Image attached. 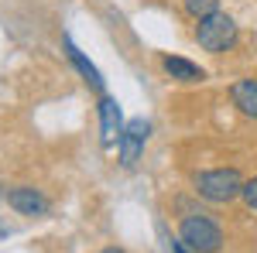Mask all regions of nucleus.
<instances>
[{"label":"nucleus","instance_id":"obj_1","mask_svg":"<svg viewBox=\"0 0 257 253\" xmlns=\"http://www.w3.org/2000/svg\"><path fill=\"white\" fill-rule=\"evenodd\" d=\"M196 41H199L202 52H209V55H223L226 48L237 45V21L230 18V14H223V11H213V14L199 18Z\"/></svg>","mask_w":257,"mask_h":253},{"label":"nucleus","instance_id":"obj_11","mask_svg":"<svg viewBox=\"0 0 257 253\" xmlns=\"http://www.w3.org/2000/svg\"><path fill=\"white\" fill-rule=\"evenodd\" d=\"M240 198H243L250 209H257V178H254V181H243V192H240Z\"/></svg>","mask_w":257,"mask_h":253},{"label":"nucleus","instance_id":"obj_12","mask_svg":"<svg viewBox=\"0 0 257 253\" xmlns=\"http://www.w3.org/2000/svg\"><path fill=\"white\" fill-rule=\"evenodd\" d=\"M172 253H189V246H185L182 239H172Z\"/></svg>","mask_w":257,"mask_h":253},{"label":"nucleus","instance_id":"obj_13","mask_svg":"<svg viewBox=\"0 0 257 253\" xmlns=\"http://www.w3.org/2000/svg\"><path fill=\"white\" fill-rule=\"evenodd\" d=\"M103 253H123V250H120V246H106Z\"/></svg>","mask_w":257,"mask_h":253},{"label":"nucleus","instance_id":"obj_5","mask_svg":"<svg viewBox=\"0 0 257 253\" xmlns=\"http://www.w3.org/2000/svg\"><path fill=\"white\" fill-rule=\"evenodd\" d=\"M99 130H103V144L110 147L113 140H120L123 134V117H120V103L113 96H99Z\"/></svg>","mask_w":257,"mask_h":253},{"label":"nucleus","instance_id":"obj_9","mask_svg":"<svg viewBox=\"0 0 257 253\" xmlns=\"http://www.w3.org/2000/svg\"><path fill=\"white\" fill-rule=\"evenodd\" d=\"M161 69L175 79V82H185V86H189V82H202V79H206V72L199 69L196 62L178 59V55H161Z\"/></svg>","mask_w":257,"mask_h":253},{"label":"nucleus","instance_id":"obj_10","mask_svg":"<svg viewBox=\"0 0 257 253\" xmlns=\"http://www.w3.org/2000/svg\"><path fill=\"white\" fill-rule=\"evenodd\" d=\"M182 7L199 21V18H206V14H213V11H219V0H182Z\"/></svg>","mask_w":257,"mask_h":253},{"label":"nucleus","instance_id":"obj_6","mask_svg":"<svg viewBox=\"0 0 257 253\" xmlns=\"http://www.w3.org/2000/svg\"><path fill=\"white\" fill-rule=\"evenodd\" d=\"M7 205L21 215H45L48 212V198L38 188H11L7 192Z\"/></svg>","mask_w":257,"mask_h":253},{"label":"nucleus","instance_id":"obj_2","mask_svg":"<svg viewBox=\"0 0 257 253\" xmlns=\"http://www.w3.org/2000/svg\"><path fill=\"white\" fill-rule=\"evenodd\" d=\"M178 239L189 246L192 253H219L223 246V229L206 215H185L178 222Z\"/></svg>","mask_w":257,"mask_h":253},{"label":"nucleus","instance_id":"obj_3","mask_svg":"<svg viewBox=\"0 0 257 253\" xmlns=\"http://www.w3.org/2000/svg\"><path fill=\"white\" fill-rule=\"evenodd\" d=\"M196 192L206 198V202H233L240 192H243V178H240L237 168H216V171H202L196 175Z\"/></svg>","mask_w":257,"mask_h":253},{"label":"nucleus","instance_id":"obj_4","mask_svg":"<svg viewBox=\"0 0 257 253\" xmlns=\"http://www.w3.org/2000/svg\"><path fill=\"white\" fill-rule=\"evenodd\" d=\"M148 134H151V123L144 117L131 120L127 127H123V134H120L117 147H120V164L123 168H134L141 161V154H144V144H148Z\"/></svg>","mask_w":257,"mask_h":253},{"label":"nucleus","instance_id":"obj_7","mask_svg":"<svg viewBox=\"0 0 257 253\" xmlns=\"http://www.w3.org/2000/svg\"><path fill=\"white\" fill-rule=\"evenodd\" d=\"M62 48H65V55H69V62H72V65L79 69V76L86 79V82H89L93 89H96L99 96H103V76H99V69H96V65H93L89 59H86V55H82L79 48H76V41L69 38V35L62 38Z\"/></svg>","mask_w":257,"mask_h":253},{"label":"nucleus","instance_id":"obj_8","mask_svg":"<svg viewBox=\"0 0 257 253\" xmlns=\"http://www.w3.org/2000/svg\"><path fill=\"white\" fill-rule=\"evenodd\" d=\"M230 99L243 117L257 120V79H237L230 86Z\"/></svg>","mask_w":257,"mask_h":253}]
</instances>
